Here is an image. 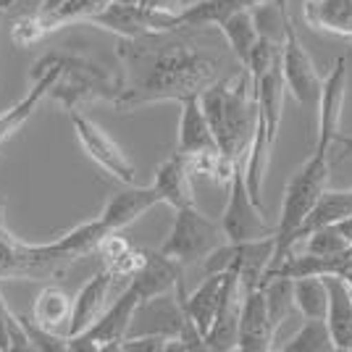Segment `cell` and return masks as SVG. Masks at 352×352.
Returning a JSON list of instances; mask_svg holds the SVG:
<instances>
[{
	"mask_svg": "<svg viewBox=\"0 0 352 352\" xmlns=\"http://www.w3.org/2000/svg\"><path fill=\"white\" fill-rule=\"evenodd\" d=\"M200 103L210 121V129L216 134L219 150L226 158L245 166L250 142L255 134V121H258V103H255L250 72L245 69L232 79L213 82L200 95Z\"/></svg>",
	"mask_w": 352,
	"mask_h": 352,
	"instance_id": "cell-2",
	"label": "cell"
},
{
	"mask_svg": "<svg viewBox=\"0 0 352 352\" xmlns=\"http://www.w3.org/2000/svg\"><path fill=\"white\" fill-rule=\"evenodd\" d=\"M294 305L302 318H326L329 313V284L326 276H297Z\"/></svg>",
	"mask_w": 352,
	"mask_h": 352,
	"instance_id": "cell-28",
	"label": "cell"
},
{
	"mask_svg": "<svg viewBox=\"0 0 352 352\" xmlns=\"http://www.w3.org/2000/svg\"><path fill=\"white\" fill-rule=\"evenodd\" d=\"M72 313L74 300L56 284L43 287L32 302V321L47 331L66 334V337H69V326H72Z\"/></svg>",
	"mask_w": 352,
	"mask_h": 352,
	"instance_id": "cell-25",
	"label": "cell"
},
{
	"mask_svg": "<svg viewBox=\"0 0 352 352\" xmlns=\"http://www.w3.org/2000/svg\"><path fill=\"white\" fill-rule=\"evenodd\" d=\"M47 24L40 14L34 16H19L11 24V43L16 47H32V45L43 43V37L47 34Z\"/></svg>",
	"mask_w": 352,
	"mask_h": 352,
	"instance_id": "cell-32",
	"label": "cell"
},
{
	"mask_svg": "<svg viewBox=\"0 0 352 352\" xmlns=\"http://www.w3.org/2000/svg\"><path fill=\"white\" fill-rule=\"evenodd\" d=\"M134 245L126 239V236H121V232H108V234L100 239V245H98V255L103 258V265L105 268H111V265H116Z\"/></svg>",
	"mask_w": 352,
	"mask_h": 352,
	"instance_id": "cell-34",
	"label": "cell"
},
{
	"mask_svg": "<svg viewBox=\"0 0 352 352\" xmlns=\"http://www.w3.org/2000/svg\"><path fill=\"white\" fill-rule=\"evenodd\" d=\"M6 216H8V203H6V197L0 192V226H6Z\"/></svg>",
	"mask_w": 352,
	"mask_h": 352,
	"instance_id": "cell-39",
	"label": "cell"
},
{
	"mask_svg": "<svg viewBox=\"0 0 352 352\" xmlns=\"http://www.w3.org/2000/svg\"><path fill=\"white\" fill-rule=\"evenodd\" d=\"M271 0H200L187 6L179 14V27H219L226 16L236 14V11H255Z\"/></svg>",
	"mask_w": 352,
	"mask_h": 352,
	"instance_id": "cell-26",
	"label": "cell"
},
{
	"mask_svg": "<svg viewBox=\"0 0 352 352\" xmlns=\"http://www.w3.org/2000/svg\"><path fill=\"white\" fill-rule=\"evenodd\" d=\"M140 6H145L150 11H161V14H182L187 6L184 0H140Z\"/></svg>",
	"mask_w": 352,
	"mask_h": 352,
	"instance_id": "cell-36",
	"label": "cell"
},
{
	"mask_svg": "<svg viewBox=\"0 0 352 352\" xmlns=\"http://www.w3.org/2000/svg\"><path fill=\"white\" fill-rule=\"evenodd\" d=\"M118 3H140V0H118Z\"/></svg>",
	"mask_w": 352,
	"mask_h": 352,
	"instance_id": "cell-40",
	"label": "cell"
},
{
	"mask_svg": "<svg viewBox=\"0 0 352 352\" xmlns=\"http://www.w3.org/2000/svg\"><path fill=\"white\" fill-rule=\"evenodd\" d=\"M72 126H74V134H76V142L82 145V150H85V155H87L89 161L98 163L105 174L113 176L121 184H134V174H137L134 171V163L124 153V147L118 145L100 124H95L85 113L74 111Z\"/></svg>",
	"mask_w": 352,
	"mask_h": 352,
	"instance_id": "cell-11",
	"label": "cell"
},
{
	"mask_svg": "<svg viewBox=\"0 0 352 352\" xmlns=\"http://www.w3.org/2000/svg\"><path fill=\"white\" fill-rule=\"evenodd\" d=\"M63 63H66V56L53 53V56H45V58H40L32 66V82L27 95L14 108H8L6 113H0V145L6 140H11L30 121V116L37 111V105L53 92L56 82H58L60 74H63Z\"/></svg>",
	"mask_w": 352,
	"mask_h": 352,
	"instance_id": "cell-12",
	"label": "cell"
},
{
	"mask_svg": "<svg viewBox=\"0 0 352 352\" xmlns=\"http://www.w3.org/2000/svg\"><path fill=\"white\" fill-rule=\"evenodd\" d=\"M281 74L287 89L302 108H318L323 89V76L318 74L308 50L302 47V40L294 30L292 16H284V37H281Z\"/></svg>",
	"mask_w": 352,
	"mask_h": 352,
	"instance_id": "cell-10",
	"label": "cell"
},
{
	"mask_svg": "<svg viewBox=\"0 0 352 352\" xmlns=\"http://www.w3.org/2000/svg\"><path fill=\"white\" fill-rule=\"evenodd\" d=\"M182 30L184 27L118 40L121 87L113 100L118 113L166 100L182 103L219 82L221 60Z\"/></svg>",
	"mask_w": 352,
	"mask_h": 352,
	"instance_id": "cell-1",
	"label": "cell"
},
{
	"mask_svg": "<svg viewBox=\"0 0 352 352\" xmlns=\"http://www.w3.org/2000/svg\"><path fill=\"white\" fill-rule=\"evenodd\" d=\"M14 316L11 308L6 305V297L0 289V352H11V326H14Z\"/></svg>",
	"mask_w": 352,
	"mask_h": 352,
	"instance_id": "cell-35",
	"label": "cell"
},
{
	"mask_svg": "<svg viewBox=\"0 0 352 352\" xmlns=\"http://www.w3.org/2000/svg\"><path fill=\"white\" fill-rule=\"evenodd\" d=\"M182 281H184V265L163 255L161 250H155V252H145V263L129 279V284L142 297V302H147L153 297L176 292V287Z\"/></svg>",
	"mask_w": 352,
	"mask_h": 352,
	"instance_id": "cell-19",
	"label": "cell"
},
{
	"mask_svg": "<svg viewBox=\"0 0 352 352\" xmlns=\"http://www.w3.org/2000/svg\"><path fill=\"white\" fill-rule=\"evenodd\" d=\"M350 248L352 245L342 236V232L337 229V223L318 226V229H313V232L305 236V252L318 255V258H334V255L347 252Z\"/></svg>",
	"mask_w": 352,
	"mask_h": 352,
	"instance_id": "cell-31",
	"label": "cell"
},
{
	"mask_svg": "<svg viewBox=\"0 0 352 352\" xmlns=\"http://www.w3.org/2000/svg\"><path fill=\"white\" fill-rule=\"evenodd\" d=\"M344 89H347V60L337 58L334 69L323 76L321 100H318V140L316 147L331 150L337 145L339 134V118H342V105H344Z\"/></svg>",
	"mask_w": 352,
	"mask_h": 352,
	"instance_id": "cell-16",
	"label": "cell"
},
{
	"mask_svg": "<svg viewBox=\"0 0 352 352\" xmlns=\"http://www.w3.org/2000/svg\"><path fill=\"white\" fill-rule=\"evenodd\" d=\"M337 145L342 147V155H350V153H352V134L339 132L337 134Z\"/></svg>",
	"mask_w": 352,
	"mask_h": 352,
	"instance_id": "cell-38",
	"label": "cell"
},
{
	"mask_svg": "<svg viewBox=\"0 0 352 352\" xmlns=\"http://www.w3.org/2000/svg\"><path fill=\"white\" fill-rule=\"evenodd\" d=\"M329 179H331V171H329V150L316 147L313 155L297 168V174L284 187L281 213H279V221H276V255H274L271 271L279 268L292 255V248L300 242L302 223L316 210L318 200L323 197V192L329 190Z\"/></svg>",
	"mask_w": 352,
	"mask_h": 352,
	"instance_id": "cell-3",
	"label": "cell"
},
{
	"mask_svg": "<svg viewBox=\"0 0 352 352\" xmlns=\"http://www.w3.org/2000/svg\"><path fill=\"white\" fill-rule=\"evenodd\" d=\"M334 223H337V229L342 232V236H344V239L352 245V213H350V216H344V219L334 221Z\"/></svg>",
	"mask_w": 352,
	"mask_h": 352,
	"instance_id": "cell-37",
	"label": "cell"
},
{
	"mask_svg": "<svg viewBox=\"0 0 352 352\" xmlns=\"http://www.w3.org/2000/svg\"><path fill=\"white\" fill-rule=\"evenodd\" d=\"M116 274L111 268H100L92 279L82 284V289L74 297V313H72V326H69V337H76L82 331H87L92 323L98 321L108 308V297L113 289Z\"/></svg>",
	"mask_w": 352,
	"mask_h": 352,
	"instance_id": "cell-18",
	"label": "cell"
},
{
	"mask_svg": "<svg viewBox=\"0 0 352 352\" xmlns=\"http://www.w3.org/2000/svg\"><path fill=\"white\" fill-rule=\"evenodd\" d=\"M329 313L326 323L339 352H352V281L339 274H326Z\"/></svg>",
	"mask_w": 352,
	"mask_h": 352,
	"instance_id": "cell-22",
	"label": "cell"
},
{
	"mask_svg": "<svg viewBox=\"0 0 352 352\" xmlns=\"http://www.w3.org/2000/svg\"><path fill=\"white\" fill-rule=\"evenodd\" d=\"M279 350L284 352H334V339L329 331L326 318H305V323L287 339V344H281Z\"/></svg>",
	"mask_w": 352,
	"mask_h": 352,
	"instance_id": "cell-29",
	"label": "cell"
},
{
	"mask_svg": "<svg viewBox=\"0 0 352 352\" xmlns=\"http://www.w3.org/2000/svg\"><path fill=\"white\" fill-rule=\"evenodd\" d=\"M255 89V103H258V121H255V134L250 142L248 158H245V179L252 192V197L263 206V184L271 163V150L276 145L281 126V113H284V95H287V82L281 74V56L279 60L261 76V82L252 85Z\"/></svg>",
	"mask_w": 352,
	"mask_h": 352,
	"instance_id": "cell-4",
	"label": "cell"
},
{
	"mask_svg": "<svg viewBox=\"0 0 352 352\" xmlns=\"http://www.w3.org/2000/svg\"><path fill=\"white\" fill-rule=\"evenodd\" d=\"M221 229L229 242H255L276 236V223H268L263 206L252 197L242 166H236L229 182V197L221 213Z\"/></svg>",
	"mask_w": 352,
	"mask_h": 352,
	"instance_id": "cell-8",
	"label": "cell"
},
{
	"mask_svg": "<svg viewBox=\"0 0 352 352\" xmlns=\"http://www.w3.org/2000/svg\"><path fill=\"white\" fill-rule=\"evenodd\" d=\"M89 24L118 34V37H140L150 32H171L179 30V16L150 11L140 3H118L113 0L108 8L89 19Z\"/></svg>",
	"mask_w": 352,
	"mask_h": 352,
	"instance_id": "cell-13",
	"label": "cell"
},
{
	"mask_svg": "<svg viewBox=\"0 0 352 352\" xmlns=\"http://www.w3.org/2000/svg\"><path fill=\"white\" fill-rule=\"evenodd\" d=\"M161 200L166 206H171L174 210L179 208L195 206V187H192V168L187 163L184 153H174L155 168L153 182H150Z\"/></svg>",
	"mask_w": 352,
	"mask_h": 352,
	"instance_id": "cell-21",
	"label": "cell"
},
{
	"mask_svg": "<svg viewBox=\"0 0 352 352\" xmlns=\"http://www.w3.org/2000/svg\"><path fill=\"white\" fill-rule=\"evenodd\" d=\"M219 142L210 129L200 95L182 100V116H179V134H176V153L197 155V153H216Z\"/></svg>",
	"mask_w": 352,
	"mask_h": 352,
	"instance_id": "cell-20",
	"label": "cell"
},
{
	"mask_svg": "<svg viewBox=\"0 0 352 352\" xmlns=\"http://www.w3.org/2000/svg\"><path fill=\"white\" fill-rule=\"evenodd\" d=\"M223 242H229V239L221 229V221L208 219L206 213H200L195 206H187L174 210V223L158 250L163 255L174 258L176 263L195 265L203 263Z\"/></svg>",
	"mask_w": 352,
	"mask_h": 352,
	"instance_id": "cell-6",
	"label": "cell"
},
{
	"mask_svg": "<svg viewBox=\"0 0 352 352\" xmlns=\"http://www.w3.org/2000/svg\"><path fill=\"white\" fill-rule=\"evenodd\" d=\"M276 326L271 321V313L265 305L263 287L245 292L242 313H239V347L242 352H268L274 350Z\"/></svg>",
	"mask_w": 352,
	"mask_h": 352,
	"instance_id": "cell-15",
	"label": "cell"
},
{
	"mask_svg": "<svg viewBox=\"0 0 352 352\" xmlns=\"http://www.w3.org/2000/svg\"><path fill=\"white\" fill-rule=\"evenodd\" d=\"M142 305V297L137 294L132 284L108 305L105 313L89 326L87 331L69 337V352H118L121 342L129 337L134 323V313Z\"/></svg>",
	"mask_w": 352,
	"mask_h": 352,
	"instance_id": "cell-9",
	"label": "cell"
},
{
	"mask_svg": "<svg viewBox=\"0 0 352 352\" xmlns=\"http://www.w3.org/2000/svg\"><path fill=\"white\" fill-rule=\"evenodd\" d=\"M171 347V337L168 334H155V331H140V334H129L121 342L118 352H166Z\"/></svg>",
	"mask_w": 352,
	"mask_h": 352,
	"instance_id": "cell-33",
	"label": "cell"
},
{
	"mask_svg": "<svg viewBox=\"0 0 352 352\" xmlns=\"http://www.w3.org/2000/svg\"><path fill=\"white\" fill-rule=\"evenodd\" d=\"M161 195H158V190L153 184H147V187L126 184V190L113 192L105 200V206L98 213V219L103 221V226L108 232H124L129 223L142 219L150 208L161 206Z\"/></svg>",
	"mask_w": 352,
	"mask_h": 352,
	"instance_id": "cell-17",
	"label": "cell"
},
{
	"mask_svg": "<svg viewBox=\"0 0 352 352\" xmlns=\"http://www.w3.org/2000/svg\"><path fill=\"white\" fill-rule=\"evenodd\" d=\"M219 30L223 34V40H226V45H229V50L234 53V58L245 69L250 56H252V50H255V45L261 40L255 11H236V14L226 16L219 24Z\"/></svg>",
	"mask_w": 352,
	"mask_h": 352,
	"instance_id": "cell-27",
	"label": "cell"
},
{
	"mask_svg": "<svg viewBox=\"0 0 352 352\" xmlns=\"http://www.w3.org/2000/svg\"><path fill=\"white\" fill-rule=\"evenodd\" d=\"M263 294L268 313H271V321L279 329L281 323L297 310V305H294V279L281 276V274H271L263 281Z\"/></svg>",
	"mask_w": 352,
	"mask_h": 352,
	"instance_id": "cell-30",
	"label": "cell"
},
{
	"mask_svg": "<svg viewBox=\"0 0 352 352\" xmlns=\"http://www.w3.org/2000/svg\"><path fill=\"white\" fill-rule=\"evenodd\" d=\"M223 281H226V271L223 274H206L203 284L195 292L184 294L187 318L203 334V339L208 337L210 326L216 321V313H219V305H221V292H223Z\"/></svg>",
	"mask_w": 352,
	"mask_h": 352,
	"instance_id": "cell-24",
	"label": "cell"
},
{
	"mask_svg": "<svg viewBox=\"0 0 352 352\" xmlns=\"http://www.w3.org/2000/svg\"><path fill=\"white\" fill-rule=\"evenodd\" d=\"M242 300L245 289L239 284V276L234 271H226L223 292H221V305L216 313V321L210 326L206 337V347L213 352H229L239 347V313H242Z\"/></svg>",
	"mask_w": 352,
	"mask_h": 352,
	"instance_id": "cell-14",
	"label": "cell"
},
{
	"mask_svg": "<svg viewBox=\"0 0 352 352\" xmlns=\"http://www.w3.org/2000/svg\"><path fill=\"white\" fill-rule=\"evenodd\" d=\"M302 19L318 34L352 40V0H305Z\"/></svg>",
	"mask_w": 352,
	"mask_h": 352,
	"instance_id": "cell-23",
	"label": "cell"
},
{
	"mask_svg": "<svg viewBox=\"0 0 352 352\" xmlns=\"http://www.w3.org/2000/svg\"><path fill=\"white\" fill-rule=\"evenodd\" d=\"M118 76L100 69L98 63L82 56H66L63 74L53 87V98L58 100L69 113L79 111V105H87L92 100H108L113 103L118 95Z\"/></svg>",
	"mask_w": 352,
	"mask_h": 352,
	"instance_id": "cell-7",
	"label": "cell"
},
{
	"mask_svg": "<svg viewBox=\"0 0 352 352\" xmlns=\"http://www.w3.org/2000/svg\"><path fill=\"white\" fill-rule=\"evenodd\" d=\"M76 261L79 258L63 252L56 242L30 245L11 234L6 226H0V281L60 279Z\"/></svg>",
	"mask_w": 352,
	"mask_h": 352,
	"instance_id": "cell-5",
	"label": "cell"
}]
</instances>
